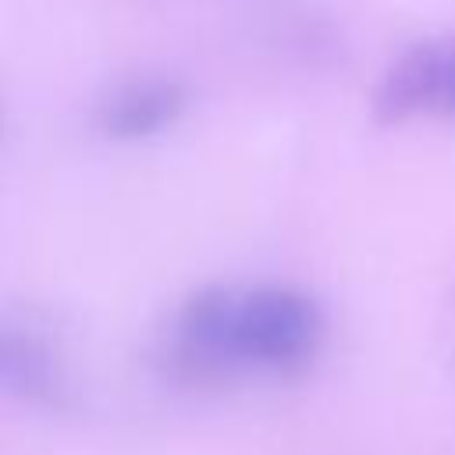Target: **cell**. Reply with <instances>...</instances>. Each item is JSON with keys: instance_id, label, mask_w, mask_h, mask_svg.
<instances>
[{"instance_id": "6da1fadb", "label": "cell", "mask_w": 455, "mask_h": 455, "mask_svg": "<svg viewBox=\"0 0 455 455\" xmlns=\"http://www.w3.org/2000/svg\"><path fill=\"white\" fill-rule=\"evenodd\" d=\"M320 338L316 306L291 288H259L238 299L235 316V352L238 359L267 366L302 363Z\"/></svg>"}, {"instance_id": "7a4b0ae2", "label": "cell", "mask_w": 455, "mask_h": 455, "mask_svg": "<svg viewBox=\"0 0 455 455\" xmlns=\"http://www.w3.org/2000/svg\"><path fill=\"white\" fill-rule=\"evenodd\" d=\"M437 85H441V39H430L405 50L391 64V71L377 85L373 110L380 121H402L416 110H437Z\"/></svg>"}, {"instance_id": "3957f363", "label": "cell", "mask_w": 455, "mask_h": 455, "mask_svg": "<svg viewBox=\"0 0 455 455\" xmlns=\"http://www.w3.org/2000/svg\"><path fill=\"white\" fill-rule=\"evenodd\" d=\"M185 107V92L178 82L171 78H146V82H132L124 89H117L100 121L110 135L117 139H142L160 132L164 124H171Z\"/></svg>"}, {"instance_id": "277c9868", "label": "cell", "mask_w": 455, "mask_h": 455, "mask_svg": "<svg viewBox=\"0 0 455 455\" xmlns=\"http://www.w3.org/2000/svg\"><path fill=\"white\" fill-rule=\"evenodd\" d=\"M57 370L43 341L14 331H0V391L21 398H43L53 391Z\"/></svg>"}, {"instance_id": "5b68a950", "label": "cell", "mask_w": 455, "mask_h": 455, "mask_svg": "<svg viewBox=\"0 0 455 455\" xmlns=\"http://www.w3.org/2000/svg\"><path fill=\"white\" fill-rule=\"evenodd\" d=\"M441 110H455V39H441Z\"/></svg>"}]
</instances>
